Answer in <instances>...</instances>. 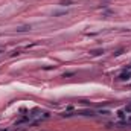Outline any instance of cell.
Segmentation results:
<instances>
[{
	"instance_id": "obj_1",
	"label": "cell",
	"mask_w": 131,
	"mask_h": 131,
	"mask_svg": "<svg viewBox=\"0 0 131 131\" xmlns=\"http://www.w3.org/2000/svg\"><path fill=\"white\" fill-rule=\"evenodd\" d=\"M72 3H73L72 0H61V2H60V5H61V6H70Z\"/></svg>"
},
{
	"instance_id": "obj_2",
	"label": "cell",
	"mask_w": 131,
	"mask_h": 131,
	"mask_svg": "<svg viewBox=\"0 0 131 131\" xmlns=\"http://www.w3.org/2000/svg\"><path fill=\"white\" fill-rule=\"evenodd\" d=\"M29 29H31V26H21V27L17 29V32H26V31H29Z\"/></svg>"
},
{
	"instance_id": "obj_3",
	"label": "cell",
	"mask_w": 131,
	"mask_h": 131,
	"mask_svg": "<svg viewBox=\"0 0 131 131\" xmlns=\"http://www.w3.org/2000/svg\"><path fill=\"white\" fill-rule=\"evenodd\" d=\"M90 53H92L93 56H96V55H101V53H104V50H101V49H99V50H92Z\"/></svg>"
},
{
	"instance_id": "obj_4",
	"label": "cell",
	"mask_w": 131,
	"mask_h": 131,
	"mask_svg": "<svg viewBox=\"0 0 131 131\" xmlns=\"http://www.w3.org/2000/svg\"><path fill=\"white\" fill-rule=\"evenodd\" d=\"M128 122H130V123H131V116H130V117H128Z\"/></svg>"
}]
</instances>
